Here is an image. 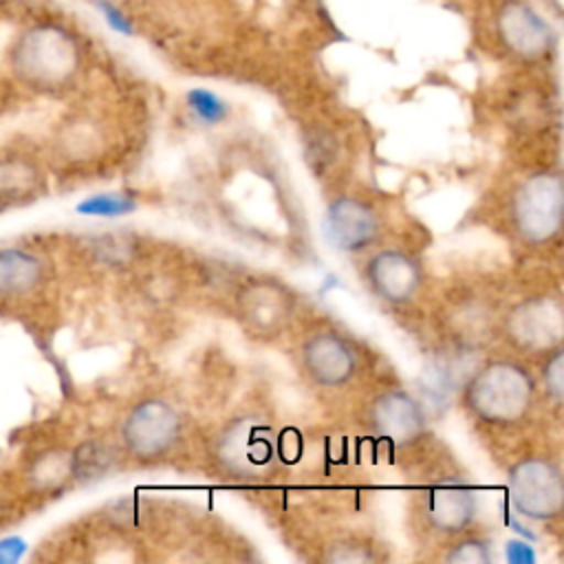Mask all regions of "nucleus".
I'll return each mask as SVG.
<instances>
[{"label": "nucleus", "instance_id": "13", "mask_svg": "<svg viewBox=\"0 0 564 564\" xmlns=\"http://www.w3.org/2000/svg\"><path fill=\"white\" fill-rule=\"evenodd\" d=\"M366 280L381 300L403 304L412 300L421 286V267L412 256L397 249H386L368 260Z\"/></svg>", "mask_w": 564, "mask_h": 564}, {"label": "nucleus", "instance_id": "6", "mask_svg": "<svg viewBox=\"0 0 564 564\" xmlns=\"http://www.w3.org/2000/svg\"><path fill=\"white\" fill-rule=\"evenodd\" d=\"M507 337L527 352H551L562 344L564 313L553 297H529L516 304L505 322Z\"/></svg>", "mask_w": 564, "mask_h": 564}, {"label": "nucleus", "instance_id": "1", "mask_svg": "<svg viewBox=\"0 0 564 564\" xmlns=\"http://www.w3.org/2000/svg\"><path fill=\"white\" fill-rule=\"evenodd\" d=\"M79 62L77 37L57 22L29 26L11 48V64L18 77L40 90L66 86L77 75Z\"/></svg>", "mask_w": 564, "mask_h": 564}, {"label": "nucleus", "instance_id": "2", "mask_svg": "<svg viewBox=\"0 0 564 564\" xmlns=\"http://www.w3.org/2000/svg\"><path fill=\"white\" fill-rule=\"evenodd\" d=\"M535 386L527 368L509 359L485 364L465 383L463 401L467 410L489 425H516L533 408Z\"/></svg>", "mask_w": 564, "mask_h": 564}, {"label": "nucleus", "instance_id": "25", "mask_svg": "<svg viewBox=\"0 0 564 564\" xmlns=\"http://www.w3.org/2000/svg\"><path fill=\"white\" fill-rule=\"evenodd\" d=\"M507 557H509L511 562H516V564H524V562H531V560H533V553H531V549H529L527 544H522V542H509V544H507Z\"/></svg>", "mask_w": 564, "mask_h": 564}, {"label": "nucleus", "instance_id": "16", "mask_svg": "<svg viewBox=\"0 0 564 564\" xmlns=\"http://www.w3.org/2000/svg\"><path fill=\"white\" fill-rule=\"evenodd\" d=\"M42 185L37 167L24 156H2L0 159V198L2 200H24L35 196Z\"/></svg>", "mask_w": 564, "mask_h": 564}, {"label": "nucleus", "instance_id": "9", "mask_svg": "<svg viewBox=\"0 0 564 564\" xmlns=\"http://www.w3.org/2000/svg\"><path fill=\"white\" fill-rule=\"evenodd\" d=\"M324 234L326 240L339 251H364L379 234L377 212L368 203L352 196L335 198L324 216Z\"/></svg>", "mask_w": 564, "mask_h": 564}, {"label": "nucleus", "instance_id": "24", "mask_svg": "<svg viewBox=\"0 0 564 564\" xmlns=\"http://www.w3.org/2000/svg\"><path fill=\"white\" fill-rule=\"evenodd\" d=\"M26 553V542L18 535L0 538V564H15Z\"/></svg>", "mask_w": 564, "mask_h": 564}, {"label": "nucleus", "instance_id": "7", "mask_svg": "<svg viewBox=\"0 0 564 564\" xmlns=\"http://www.w3.org/2000/svg\"><path fill=\"white\" fill-rule=\"evenodd\" d=\"M496 31L500 42L518 57L538 59L555 44L551 22L529 2L509 0L496 15Z\"/></svg>", "mask_w": 564, "mask_h": 564}, {"label": "nucleus", "instance_id": "17", "mask_svg": "<svg viewBox=\"0 0 564 564\" xmlns=\"http://www.w3.org/2000/svg\"><path fill=\"white\" fill-rule=\"evenodd\" d=\"M112 452L108 445L99 441H84L70 454V474L79 480H95L101 478L112 465Z\"/></svg>", "mask_w": 564, "mask_h": 564}, {"label": "nucleus", "instance_id": "15", "mask_svg": "<svg viewBox=\"0 0 564 564\" xmlns=\"http://www.w3.org/2000/svg\"><path fill=\"white\" fill-rule=\"evenodd\" d=\"M44 282V260L22 247L0 249V297H22Z\"/></svg>", "mask_w": 564, "mask_h": 564}, {"label": "nucleus", "instance_id": "12", "mask_svg": "<svg viewBox=\"0 0 564 564\" xmlns=\"http://www.w3.org/2000/svg\"><path fill=\"white\" fill-rule=\"evenodd\" d=\"M238 311L253 333L275 335L291 317L293 295L273 280H253L242 286Z\"/></svg>", "mask_w": 564, "mask_h": 564}, {"label": "nucleus", "instance_id": "18", "mask_svg": "<svg viewBox=\"0 0 564 564\" xmlns=\"http://www.w3.org/2000/svg\"><path fill=\"white\" fill-rule=\"evenodd\" d=\"M137 207V200L128 194H117V192H104V194H93L88 198H84L77 205V212L84 216H123L130 214Z\"/></svg>", "mask_w": 564, "mask_h": 564}, {"label": "nucleus", "instance_id": "23", "mask_svg": "<svg viewBox=\"0 0 564 564\" xmlns=\"http://www.w3.org/2000/svg\"><path fill=\"white\" fill-rule=\"evenodd\" d=\"M544 381H546V390L551 392V397L560 401L562 392H564V352L560 346L553 348L546 357Z\"/></svg>", "mask_w": 564, "mask_h": 564}, {"label": "nucleus", "instance_id": "5", "mask_svg": "<svg viewBox=\"0 0 564 564\" xmlns=\"http://www.w3.org/2000/svg\"><path fill=\"white\" fill-rule=\"evenodd\" d=\"M178 434L181 416L163 399L139 401L121 423V441L139 460H154L167 454Z\"/></svg>", "mask_w": 564, "mask_h": 564}, {"label": "nucleus", "instance_id": "21", "mask_svg": "<svg viewBox=\"0 0 564 564\" xmlns=\"http://www.w3.org/2000/svg\"><path fill=\"white\" fill-rule=\"evenodd\" d=\"M97 13L104 18V22L119 35H134V24L128 18V13L115 4L112 0H93Z\"/></svg>", "mask_w": 564, "mask_h": 564}, {"label": "nucleus", "instance_id": "11", "mask_svg": "<svg viewBox=\"0 0 564 564\" xmlns=\"http://www.w3.org/2000/svg\"><path fill=\"white\" fill-rule=\"evenodd\" d=\"M302 366L317 386L339 388L352 379L357 359L344 337L333 330H319L302 344Z\"/></svg>", "mask_w": 564, "mask_h": 564}, {"label": "nucleus", "instance_id": "3", "mask_svg": "<svg viewBox=\"0 0 564 564\" xmlns=\"http://www.w3.org/2000/svg\"><path fill=\"white\" fill-rule=\"evenodd\" d=\"M564 214V183L555 172H540L522 181L511 198V220L522 240L544 245L557 236Z\"/></svg>", "mask_w": 564, "mask_h": 564}, {"label": "nucleus", "instance_id": "19", "mask_svg": "<svg viewBox=\"0 0 564 564\" xmlns=\"http://www.w3.org/2000/svg\"><path fill=\"white\" fill-rule=\"evenodd\" d=\"M187 108L192 110V115L203 121L205 126H216L220 121H225V117L229 115L227 104L212 90L207 88H192L187 93Z\"/></svg>", "mask_w": 564, "mask_h": 564}, {"label": "nucleus", "instance_id": "8", "mask_svg": "<svg viewBox=\"0 0 564 564\" xmlns=\"http://www.w3.org/2000/svg\"><path fill=\"white\" fill-rule=\"evenodd\" d=\"M218 463L238 478L256 476L273 456L269 427L253 419L234 421L223 430L216 443Z\"/></svg>", "mask_w": 564, "mask_h": 564}, {"label": "nucleus", "instance_id": "20", "mask_svg": "<svg viewBox=\"0 0 564 564\" xmlns=\"http://www.w3.org/2000/svg\"><path fill=\"white\" fill-rule=\"evenodd\" d=\"M445 560L452 564H487L491 560V551L485 540L465 538L449 549Z\"/></svg>", "mask_w": 564, "mask_h": 564}, {"label": "nucleus", "instance_id": "4", "mask_svg": "<svg viewBox=\"0 0 564 564\" xmlns=\"http://www.w3.org/2000/svg\"><path fill=\"white\" fill-rule=\"evenodd\" d=\"M509 496L513 507L531 520H551L564 505V480L560 467L542 456L522 458L509 471Z\"/></svg>", "mask_w": 564, "mask_h": 564}, {"label": "nucleus", "instance_id": "14", "mask_svg": "<svg viewBox=\"0 0 564 564\" xmlns=\"http://www.w3.org/2000/svg\"><path fill=\"white\" fill-rule=\"evenodd\" d=\"M478 511V500L471 489L458 482H445L427 491L423 513L427 524L438 533H460L465 531Z\"/></svg>", "mask_w": 564, "mask_h": 564}, {"label": "nucleus", "instance_id": "10", "mask_svg": "<svg viewBox=\"0 0 564 564\" xmlns=\"http://www.w3.org/2000/svg\"><path fill=\"white\" fill-rule=\"evenodd\" d=\"M368 425L379 438L408 445L423 436L425 412L412 394L403 390H388L370 403Z\"/></svg>", "mask_w": 564, "mask_h": 564}, {"label": "nucleus", "instance_id": "22", "mask_svg": "<svg viewBox=\"0 0 564 564\" xmlns=\"http://www.w3.org/2000/svg\"><path fill=\"white\" fill-rule=\"evenodd\" d=\"M375 555L372 551L366 546V544H359V542H352V540H344V542H337L333 546H328V553H326V560L328 562H341V564H359V562H370Z\"/></svg>", "mask_w": 564, "mask_h": 564}]
</instances>
